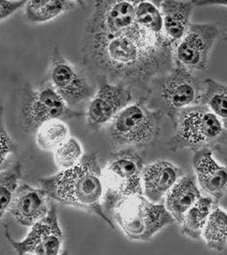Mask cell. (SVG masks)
Segmentation results:
<instances>
[{
  "mask_svg": "<svg viewBox=\"0 0 227 255\" xmlns=\"http://www.w3.org/2000/svg\"><path fill=\"white\" fill-rule=\"evenodd\" d=\"M150 88V95L155 94L165 115L173 121L182 110L201 104L204 85L193 72L174 66L169 71L155 77Z\"/></svg>",
  "mask_w": 227,
  "mask_h": 255,
  "instance_id": "ba28073f",
  "label": "cell"
},
{
  "mask_svg": "<svg viewBox=\"0 0 227 255\" xmlns=\"http://www.w3.org/2000/svg\"><path fill=\"white\" fill-rule=\"evenodd\" d=\"M174 136L168 145L172 151L217 148L225 139L226 129L216 115L203 105L186 108L172 121Z\"/></svg>",
  "mask_w": 227,
  "mask_h": 255,
  "instance_id": "8992f818",
  "label": "cell"
},
{
  "mask_svg": "<svg viewBox=\"0 0 227 255\" xmlns=\"http://www.w3.org/2000/svg\"><path fill=\"white\" fill-rule=\"evenodd\" d=\"M74 2H76L77 4H78L79 5H81V6H84V0H73Z\"/></svg>",
  "mask_w": 227,
  "mask_h": 255,
  "instance_id": "83f0119b",
  "label": "cell"
},
{
  "mask_svg": "<svg viewBox=\"0 0 227 255\" xmlns=\"http://www.w3.org/2000/svg\"><path fill=\"white\" fill-rule=\"evenodd\" d=\"M201 196L196 179L184 175L166 194L165 207L175 221L180 224L186 212Z\"/></svg>",
  "mask_w": 227,
  "mask_h": 255,
  "instance_id": "e0dca14e",
  "label": "cell"
},
{
  "mask_svg": "<svg viewBox=\"0 0 227 255\" xmlns=\"http://www.w3.org/2000/svg\"><path fill=\"white\" fill-rule=\"evenodd\" d=\"M18 144L12 139L5 125V109L0 106V172L5 169V163L11 154L16 153Z\"/></svg>",
  "mask_w": 227,
  "mask_h": 255,
  "instance_id": "d4e9b609",
  "label": "cell"
},
{
  "mask_svg": "<svg viewBox=\"0 0 227 255\" xmlns=\"http://www.w3.org/2000/svg\"><path fill=\"white\" fill-rule=\"evenodd\" d=\"M20 110L22 128L27 133H35L50 120L65 121L83 116L73 110L48 82L36 88L29 84L22 87Z\"/></svg>",
  "mask_w": 227,
  "mask_h": 255,
  "instance_id": "52a82bcc",
  "label": "cell"
},
{
  "mask_svg": "<svg viewBox=\"0 0 227 255\" xmlns=\"http://www.w3.org/2000/svg\"><path fill=\"white\" fill-rule=\"evenodd\" d=\"M69 137V128L60 119H54L44 123L36 132V141L38 147L44 151H54Z\"/></svg>",
  "mask_w": 227,
  "mask_h": 255,
  "instance_id": "603a6c76",
  "label": "cell"
},
{
  "mask_svg": "<svg viewBox=\"0 0 227 255\" xmlns=\"http://www.w3.org/2000/svg\"><path fill=\"white\" fill-rule=\"evenodd\" d=\"M27 0H0V21L5 20L13 15Z\"/></svg>",
  "mask_w": 227,
  "mask_h": 255,
  "instance_id": "484cf974",
  "label": "cell"
},
{
  "mask_svg": "<svg viewBox=\"0 0 227 255\" xmlns=\"http://www.w3.org/2000/svg\"><path fill=\"white\" fill-rule=\"evenodd\" d=\"M23 165L20 162L0 172V221L8 213L16 190L20 185Z\"/></svg>",
  "mask_w": 227,
  "mask_h": 255,
  "instance_id": "7402d4cb",
  "label": "cell"
},
{
  "mask_svg": "<svg viewBox=\"0 0 227 255\" xmlns=\"http://www.w3.org/2000/svg\"><path fill=\"white\" fill-rule=\"evenodd\" d=\"M111 219L132 241H150L161 230L176 223L162 203H153L144 194H135L115 205Z\"/></svg>",
  "mask_w": 227,
  "mask_h": 255,
  "instance_id": "5b68a950",
  "label": "cell"
},
{
  "mask_svg": "<svg viewBox=\"0 0 227 255\" xmlns=\"http://www.w3.org/2000/svg\"><path fill=\"white\" fill-rule=\"evenodd\" d=\"M224 40L227 41V31L225 33V35H224Z\"/></svg>",
  "mask_w": 227,
  "mask_h": 255,
  "instance_id": "f1b7e54d",
  "label": "cell"
},
{
  "mask_svg": "<svg viewBox=\"0 0 227 255\" xmlns=\"http://www.w3.org/2000/svg\"><path fill=\"white\" fill-rule=\"evenodd\" d=\"M217 204L210 196H201L184 215L180 223L181 234L192 240L202 238L207 219Z\"/></svg>",
  "mask_w": 227,
  "mask_h": 255,
  "instance_id": "ac0fdd59",
  "label": "cell"
},
{
  "mask_svg": "<svg viewBox=\"0 0 227 255\" xmlns=\"http://www.w3.org/2000/svg\"><path fill=\"white\" fill-rule=\"evenodd\" d=\"M5 237L17 255H61L64 250L62 228L54 204L47 215L32 225L24 240H13L7 228H5Z\"/></svg>",
  "mask_w": 227,
  "mask_h": 255,
  "instance_id": "7c38bea8",
  "label": "cell"
},
{
  "mask_svg": "<svg viewBox=\"0 0 227 255\" xmlns=\"http://www.w3.org/2000/svg\"><path fill=\"white\" fill-rule=\"evenodd\" d=\"M82 144L78 139L69 136L53 151L54 161L59 170L71 168L78 164L84 155Z\"/></svg>",
  "mask_w": 227,
  "mask_h": 255,
  "instance_id": "cb8c5ba5",
  "label": "cell"
},
{
  "mask_svg": "<svg viewBox=\"0 0 227 255\" xmlns=\"http://www.w3.org/2000/svg\"><path fill=\"white\" fill-rule=\"evenodd\" d=\"M134 100V91L129 87L98 78V89L90 99L86 113L88 129L98 132L109 126Z\"/></svg>",
  "mask_w": 227,
  "mask_h": 255,
  "instance_id": "8fae6325",
  "label": "cell"
},
{
  "mask_svg": "<svg viewBox=\"0 0 227 255\" xmlns=\"http://www.w3.org/2000/svg\"><path fill=\"white\" fill-rule=\"evenodd\" d=\"M47 82L70 108L91 99L96 93L84 72L68 61L57 47L52 53Z\"/></svg>",
  "mask_w": 227,
  "mask_h": 255,
  "instance_id": "30bf717a",
  "label": "cell"
},
{
  "mask_svg": "<svg viewBox=\"0 0 227 255\" xmlns=\"http://www.w3.org/2000/svg\"><path fill=\"white\" fill-rule=\"evenodd\" d=\"M196 6L204 7L211 5H223L227 6V0H193Z\"/></svg>",
  "mask_w": 227,
  "mask_h": 255,
  "instance_id": "4316f807",
  "label": "cell"
},
{
  "mask_svg": "<svg viewBox=\"0 0 227 255\" xmlns=\"http://www.w3.org/2000/svg\"><path fill=\"white\" fill-rule=\"evenodd\" d=\"M145 167L139 150L117 148L111 153L102 171L104 211L111 219V213L121 201L143 194L142 173Z\"/></svg>",
  "mask_w": 227,
  "mask_h": 255,
  "instance_id": "3957f363",
  "label": "cell"
},
{
  "mask_svg": "<svg viewBox=\"0 0 227 255\" xmlns=\"http://www.w3.org/2000/svg\"><path fill=\"white\" fill-rule=\"evenodd\" d=\"M48 199V195L42 187L36 188L30 184H21L14 195L8 214L18 225L31 227L47 215L50 208Z\"/></svg>",
  "mask_w": 227,
  "mask_h": 255,
  "instance_id": "5bb4252c",
  "label": "cell"
},
{
  "mask_svg": "<svg viewBox=\"0 0 227 255\" xmlns=\"http://www.w3.org/2000/svg\"><path fill=\"white\" fill-rule=\"evenodd\" d=\"M203 85L201 104L217 116L227 130V85L212 78L206 79Z\"/></svg>",
  "mask_w": 227,
  "mask_h": 255,
  "instance_id": "44dd1931",
  "label": "cell"
},
{
  "mask_svg": "<svg viewBox=\"0 0 227 255\" xmlns=\"http://www.w3.org/2000/svg\"><path fill=\"white\" fill-rule=\"evenodd\" d=\"M137 0H95L81 40L83 65L148 99L151 82L174 67L173 46L135 20Z\"/></svg>",
  "mask_w": 227,
  "mask_h": 255,
  "instance_id": "6da1fadb",
  "label": "cell"
},
{
  "mask_svg": "<svg viewBox=\"0 0 227 255\" xmlns=\"http://www.w3.org/2000/svg\"><path fill=\"white\" fill-rule=\"evenodd\" d=\"M146 102L145 98L134 100L109 124V136L116 147L141 150L155 144L164 115L150 108Z\"/></svg>",
  "mask_w": 227,
  "mask_h": 255,
  "instance_id": "277c9868",
  "label": "cell"
},
{
  "mask_svg": "<svg viewBox=\"0 0 227 255\" xmlns=\"http://www.w3.org/2000/svg\"><path fill=\"white\" fill-rule=\"evenodd\" d=\"M102 171L98 153H85L75 166L40 179L39 183L50 199L98 215L109 227L114 229L113 220L106 215L102 204Z\"/></svg>",
  "mask_w": 227,
  "mask_h": 255,
  "instance_id": "7a4b0ae2",
  "label": "cell"
},
{
  "mask_svg": "<svg viewBox=\"0 0 227 255\" xmlns=\"http://www.w3.org/2000/svg\"><path fill=\"white\" fill-rule=\"evenodd\" d=\"M196 6L193 0H163L161 13L163 31L166 40L172 46L186 34L191 24V17Z\"/></svg>",
  "mask_w": 227,
  "mask_h": 255,
  "instance_id": "2e32d148",
  "label": "cell"
},
{
  "mask_svg": "<svg viewBox=\"0 0 227 255\" xmlns=\"http://www.w3.org/2000/svg\"><path fill=\"white\" fill-rule=\"evenodd\" d=\"M220 27L216 23H191L186 34L173 46L174 66L190 72L205 71Z\"/></svg>",
  "mask_w": 227,
  "mask_h": 255,
  "instance_id": "9c48e42d",
  "label": "cell"
},
{
  "mask_svg": "<svg viewBox=\"0 0 227 255\" xmlns=\"http://www.w3.org/2000/svg\"><path fill=\"white\" fill-rule=\"evenodd\" d=\"M202 238L211 250L222 253L227 247V211L216 205L203 230Z\"/></svg>",
  "mask_w": 227,
  "mask_h": 255,
  "instance_id": "ffe728a7",
  "label": "cell"
},
{
  "mask_svg": "<svg viewBox=\"0 0 227 255\" xmlns=\"http://www.w3.org/2000/svg\"><path fill=\"white\" fill-rule=\"evenodd\" d=\"M181 176L180 168L165 159L145 165L142 173L143 194L153 203H162Z\"/></svg>",
  "mask_w": 227,
  "mask_h": 255,
  "instance_id": "9a60e30c",
  "label": "cell"
},
{
  "mask_svg": "<svg viewBox=\"0 0 227 255\" xmlns=\"http://www.w3.org/2000/svg\"><path fill=\"white\" fill-rule=\"evenodd\" d=\"M192 165L200 189L219 203L227 194V166L217 162L211 149L196 151Z\"/></svg>",
  "mask_w": 227,
  "mask_h": 255,
  "instance_id": "4fadbf2b",
  "label": "cell"
},
{
  "mask_svg": "<svg viewBox=\"0 0 227 255\" xmlns=\"http://www.w3.org/2000/svg\"><path fill=\"white\" fill-rule=\"evenodd\" d=\"M76 5L73 0H27L25 15L32 23H46L73 10Z\"/></svg>",
  "mask_w": 227,
  "mask_h": 255,
  "instance_id": "d6986e66",
  "label": "cell"
}]
</instances>
